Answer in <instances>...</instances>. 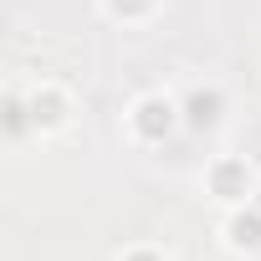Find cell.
I'll use <instances>...</instances> for the list:
<instances>
[{"mask_svg":"<svg viewBox=\"0 0 261 261\" xmlns=\"http://www.w3.org/2000/svg\"><path fill=\"white\" fill-rule=\"evenodd\" d=\"M108 11H113L118 21H144V16L154 11V0H108Z\"/></svg>","mask_w":261,"mask_h":261,"instance_id":"6","label":"cell"},{"mask_svg":"<svg viewBox=\"0 0 261 261\" xmlns=\"http://www.w3.org/2000/svg\"><path fill=\"white\" fill-rule=\"evenodd\" d=\"M67 118H72V97L57 82H41V92L31 97V123L41 134H57V128H67Z\"/></svg>","mask_w":261,"mask_h":261,"instance_id":"3","label":"cell"},{"mask_svg":"<svg viewBox=\"0 0 261 261\" xmlns=\"http://www.w3.org/2000/svg\"><path fill=\"white\" fill-rule=\"evenodd\" d=\"M179 102L174 97H164V92H149V97H139L134 108H128V134H134L139 144H164L174 128H179Z\"/></svg>","mask_w":261,"mask_h":261,"instance_id":"1","label":"cell"},{"mask_svg":"<svg viewBox=\"0 0 261 261\" xmlns=\"http://www.w3.org/2000/svg\"><path fill=\"white\" fill-rule=\"evenodd\" d=\"M205 185H210V195H215L220 205H246V200H251V190H256V174H251V164H246V159L220 154V159L205 169Z\"/></svg>","mask_w":261,"mask_h":261,"instance_id":"2","label":"cell"},{"mask_svg":"<svg viewBox=\"0 0 261 261\" xmlns=\"http://www.w3.org/2000/svg\"><path fill=\"white\" fill-rule=\"evenodd\" d=\"M220 108H225L220 87H195L190 102H185V118H190L195 128H205V123H220Z\"/></svg>","mask_w":261,"mask_h":261,"instance_id":"5","label":"cell"},{"mask_svg":"<svg viewBox=\"0 0 261 261\" xmlns=\"http://www.w3.org/2000/svg\"><path fill=\"white\" fill-rule=\"evenodd\" d=\"M123 261H164V256H159V251H149V246H134V251H128Z\"/></svg>","mask_w":261,"mask_h":261,"instance_id":"7","label":"cell"},{"mask_svg":"<svg viewBox=\"0 0 261 261\" xmlns=\"http://www.w3.org/2000/svg\"><path fill=\"white\" fill-rule=\"evenodd\" d=\"M225 246L230 251H256L261 246V215L256 210H236L225 220Z\"/></svg>","mask_w":261,"mask_h":261,"instance_id":"4","label":"cell"}]
</instances>
